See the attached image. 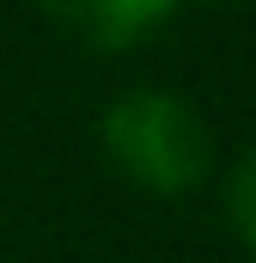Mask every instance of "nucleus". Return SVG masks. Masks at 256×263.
<instances>
[{"label": "nucleus", "instance_id": "1", "mask_svg": "<svg viewBox=\"0 0 256 263\" xmlns=\"http://www.w3.org/2000/svg\"><path fill=\"white\" fill-rule=\"evenodd\" d=\"M104 153L134 190L189 196L214 165V135L189 98L177 92H122L104 110Z\"/></svg>", "mask_w": 256, "mask_h": 263}, {"label": "nucleus", "instance_id": "2", "mask_svg": "<svg viewBox=\"0 0 256 263\" xmlns=\"http://www.w3.org/2000/svg\"><path fill=\"white\" fill-rule=\"evenodd\" d=\"M43 12L73 43H86L98 55H122V49H140L177 12V0H43Z\"/></svg>", "mask_w": 256, "mask_h": 263}, {"label": "nucleus", "instance_id": "3", "mask_svg": "<svg viewBox=\"0 0 256 263\" xmlns=\"http://www.w3.org/2000/svg\"><path fill=\"white\" fill-rule=\"evenodd\" d=\"M226 202H232V227H238V239L256 251V153L232 172V196H226Z\"/></svg>", "mask_w": 256, "mask_h": 263}, {"label": "nucleus", "instance_id": "4", "mask_svg": "<svg viewBox=\"0 0 256 263\" xmlns=\"http://www.w3.org/2000/svg\"><path fill=\"white\" fill-rule=\"evenodd\" d=\"M226 6H238V0H226Z\"/></svg>", "mask_w": 256, "mask_h": 263}]
</instances>
